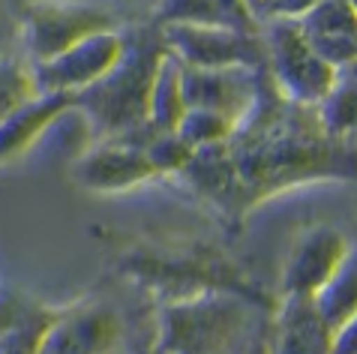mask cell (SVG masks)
Returning <instances> with one entry per match:
<instances>
[{"label":"cell","mask_w":357,"mask_h":354,"mask_svg":"<svg viewBox=\"0 0 357 354\" xmlns=\"http://www.w3.org/2000/svg\"><path fill=\"white\" fill-rule=\"evenodd\" d=\"M234 162L246 210L291 186L315 180L357 183V144L333 135L315 105L289 100L273 75L261 70L259 100L225 141Z\"/></svg>","instance_id":"6da1fadb"},{"label":"cell","mask_w":357,"mask_h":354,"mask_svg":"<svg viewBox=\"0 0 357 354\" xmlns=\"http://www.w3.org/2000/svg\"><path fill=\"white\" fill-rule=\"evenodd\" d=\"M123 54L102 82L75 93V111L84 114L96 141L121 139L147 126L151 91L162 61L168 57L162 27L151 18V24H135L123 31Z\"/></svg>","instance_id":"7a4b0ae2"},{"label":"cell","mask_w":357,"mask_h":354,"mask_svg":"<svg viewBox=\"0 0 357 354\" xmlns=\"http://www.w3.org/2000/svg\"><path fill=\"white\" fill-rule=\"evenodd\" d=\"M121 31L117 18L91 0H27L18 36L27 63H48L87 36Z\"/></svg>","instance_id":"3957f363"},{"label":"cell","mask_w":357,"mask_h":354,"mask_svg":"<svg viewBox=\"0 0 357 354\" xmlns=\"http://www.w3.org/2000/svg\"><path fill=\"white\" fill-rule=\"evenodd\" d=\"M246 309L228 294H198L162 309L156 346L165 354H220L243 330Z\"/></svg>","instance_id":"277c9868"},{"label":"cell","mask_w":357,"mask_h":354,"mask_svg":"<svg viewBox=\"0 0 357 354\" xmlns=\"http://www.w3.org/2000/svg\"><path fill=\"white\" fill-rule=\"evenodd\" d=\"M267 72L276 87L301 105H319L336 82V70L324 63L306 39L301 22L291 18H264Z\"/></svg>","instance_id":"5b68a950"},{"label":"cell","mask_w":357,"mask_h":354,"mask_svg":"<svg viewBox=\"0 0 357 354\" xmlns=\"http://www.w3.org/2000/svg\"><path fill=\"white\" fill-rule=\"evenodd\" d=\"M162 33L168 52L192 70H228V66L264 70L267 66V45L261 33L190 24H168Z\"/></svg>","instance_id":"8992f818"},{"label":"cell","mask_w":357,"mask_h":354,"mask_svg":"<svg viewBox=\"0 0 357 354\" xmlns=\"http://www.w3.org/2000/svg\"><path fill=\"white\" fill-rule=\"evenodd\" d=\"M123 31H105L87 36L61 57L33 66V82L39 93H82L114 70L123 54Z\"/></svg>","instance_id":"52a82bcc"},{"label":"cell","mask_w":357,"mask_h":354,"mask_svg":"<svg viewBox=\"0 0 357 354\" xmlns=\"http://www.w3.org/2000/svg\"><path fill=\"white\" fill-rule=\"evenodd\" d=\"M121 316L105 303L57 309V318L45 330L36 354H121Z\"/></svg>","instance_id":"ba28073f"},{"label":"cell","mask_w":357,"mask_h":354,"mask_svg":"<svg viewBox=\"0 0 357 354\" xmlns=\"http://www.w3.org/2000/svg\"><path fill=\"white\" fill-rule=\"evenodd\" d=\"M73 177L91 192H123L156 177V171L144 147L126 139H102L75 160Z\"/></svg>","instance_id":"9c48e42d"},{"label":"cell","mask_w":357,"mask_h":354,"mask_svg":"<svg viewBox=\"0 0 357 354\" xmlns=\"http://www.w3.org/2000/svg\"><path fill=\"white\" fill-rule=\"evenodd\" d=\"M351 240L333 225H315L294 243V249L282 270V298L301 294V298H319L342 259L349 255Z\"/></svg>","instance_id":"30bf717a"},{"label":"cell","mask_w":357,"mask_h":354,"mask_svg":"<svg viewBox=\"0 0 357 354\" xmlns=\"http://www.w3.org/2000/svg\"><path fill=\"white\" fill-rule=\"evenodd\" d=\"M261 70L228 66V70H192L183 66V93L190 108L220 111L241 123L259 100Z\"/></svg>","instance_id":"8fae6325"},{"label":"cell","mask_w":357,"mask_h":354,"mask_svg":"<svg viewBox=\"0 0 357 354\" xmlns=\"http://www.w3.org/2000/svg\"><path fill=\"white\" fill-rule=\"evenodd\" d=\"M336 328L324 318L315 298L289 294L276 309L271 342V354H333Z\"/></svg>","instance_id":"7c38bea8"},{"label":"cell","mask_w":357,"mask_h":354,"mask_svg":"<svg viewBox=\"0 0 357 354\" xmlns=\"http://www.w3.org/2000/svg\"><path fill=\"white\" fill-rule=\"evenodd\" d=\"M73 108H75L73 93H36L27 102L13 108L0 121V162L22 156L57 121H63V114L73 111Z\"/></svg>","instance_id":"4fadbf2b"},{"label":"cell","mask_w":357,"mask_h":354,"mask_svg":"<svg viewBox=\"0 0 357 354\" xmlns=\"http://www.w3.org/2000/svg\"><path fill=\"white\" fill-rule=\"evenodd\" d=\"M181 177L202 195V199L216 204V208H220L225 216H231V220H241L246 213L241 180H237L234 162H231V156H228L225 144L195 151V156L181 171Z\"/></svg>","instance_id":"5bb4252c"},{"label":"cell","mask_w":357,"mask_h":354,"mask_svg":"<svg viewBox=\"0 0 357 354\" xmlns=\"http://www.w3.org/2000/svg\"><path fill=\"white\" fill-rule=\"evenodd\" d=\"M153 22L160 27L190 24V27H225L241 33H261L264 22L243 0H156Z\"/></svg>","instance_id":"9a60e30c"},{"label":"cell","mask_w":357,"mask_h":354,"mask_svg":"<svg viewBox=\"0 0 357 354\" xmlns=\"http://www.w3.org/2000/svg\"><path fill=\"white\" fill-rule=\"evenodd\" d=\"M186 111H190V105H186V93H183V63L168 52L160 72H156L153 91H151L147 123L156 132H177Z\"/></svg>","instance_id":"2e32d148"},{"label":"cell","mask_w":357,"mask_h":354,"mask_svg":"<svg viewBox=\"0 0 357 354\" xmlns=\"http://www.w3.org/2000/svg\"><path fill=\"white\" fill-rule=\"evenodd\" d=\"M319 309L336 330L345 328L351 318H357V240L349 247V255L336 268L331 282L319 291Z\"/></svg>","instance_id":"e0dca14e"},{"label":"cell","mask_w":357,"mask_h":354,"mask_svg":"<svg viewBox=\"0 0 357 354\" xmlns=\"http://www.w3.org/2000/svg\"><path fill=\"white\" fill-rule=\"evenodd\" d=\"M315 108L333 135H351L357 130V61L336 70L331 93Z\"/></svg>","instance_id":"ac0fdd59"},{"label":"cell","mask_w":357,"mask_h":354,"mask_svg":"<svg viewBox=\"0 0 357 354\" xmlns=\"http://www.w3.org/2000/svg\"><path fill=\"white\" fill-rule=\"evenodd\" d=\"M234 130H237V123L231 117H225L220 111H207V108H190L183 114L181 126H177V135L192 151H204V147L225 144L234 135Z\"/></svg>","instance_id":"d6986e66"},{"label":"cell","mask_w":357,"mask_h":354,"mask_svg":"<svg viewBox=\"0 0 357 354\" xmlns=\"http://www.w3.org/2000/svg\"><path fill=\"white\" fill-rule=\"evenodd\" d=\"M36 93L33 66L27 63V57L15 52L0 54V121Z\"/></svg>","instance_id":"ffe728a7"},{"label":"cell","mask_w":357,"mask_h":354,"mask_svg":"<svg viewBox=\"0 0 357 354\" xmlns=\"http://www.w3.org/2000/svg\"><path fill=\"white\" fill-rule=\"evenodd\" d=\"M306 36H349L357 33V13L351 0H321L301 18Z\"/></svg>","instance_id":"44dd1931"},{"label":"cell","mask_w":357,"mask_h":354,"mask_svg":"<svg viewBox=\"0 0 357 354\" xmlns=\"http://www.w3.org/2000/svg\"><path fill=\"white\" fill-rule=\"evenodd\" d=\"M144 153H147V160H151L156 177L160 174H181L195 156V151L177 132H153V139L147 141Z\"/></svg>","instance_id":"7402d4cb"},{"label":"cell","mask_w":357,"mask_h":354,"mask_svg":"<svg viewBox=\"0 0 357 354\" xmlns=\"http://www.w3.org/2000/svg\"><path fill=\"white\" fill-rule=\"evenodd\" d=\"M36 300L24 298L18 291H0V339L9 337L18 324H22L27 316L33 312Z\"/></svg>","instance_id":"603a6c76"},{"label":"cell","mask_w":357,"mask_h":354,"mask_svg":"<svg viewBox=\"0 0 357 354\" xmlns=\"http://www.w3.org/2000/svg\"><path fill=\"white\" fill-rule=\"evenodd\" d=\"M321 0H271L267 6V18H291V22H301L306 13H312Z\"/></svg>","instance_id":"cb8c5ba5"},{"label":"cell","mask_w":357,"mask_h":354,"mask_svg":"<svg viewBox=\"0 0 357 354\" xmlns=\"http://www.w3.org/2000/svg\"><path fill=\"white\" fill-rule=\"evenodd\" d=\"M333 354H357V318H351L345 328L336 330Z\"/></svg>","instance_id":"d4e9b609"},{"label":"cell","mask_w":357,"mask_h":354,"mask_svg":"<svg viewBox=\"0 0 357 354\" xmlns=\"http://www.w3.org/2000/svg\"><path fill=\"white\" fill-rule=\"evenodd\" d=\"M0 54H9V9H6V0H0Z\"/></svg>","instance_id":"484cf974"},{"label":"cell","mask_w":357,"mask_h":354,"mask_svg":"<svg viewBox=\"0 0 357 354\" xmlns=\"http://www.w3.org/2000/svg\"><path fill=\"white\" fill-rule=\"evenodd\" d=\"M121 354H165L156 342H147V346H135V348H130V351H121Z\"/></svg>","instance_id":"4316f807"},{"label":"cell","mask_w":357,"mask_h":354,"mask_svg":"<svg viewBox=\"0 0 357 354\" xmlns=\"http://www.w3.org/2000/svg\"><path fill=\"white\" fill-rule=\"evenodd\" d=\"M243 3H246V6H250V9H252V13H255V15H259V18H261V22H264V18H267V0H243Z\"/></svg>","instance_id":"83f0119b"},{"label":"cell","mask_w":357,"mask_h":354,"mask_svg":"<svg viewBox=\"0 0 357 354\" xmlns=\"http://www.w3.org/2000/svg\"><path fill=\"white\" fill-rule=\"evenodd\" d=\"M255 354H271L267 351V342H259V346H255Z\"/></svg>","instance_id":"f1b7e54d"},{"label":"cell","mask_w":357,"mask_h":354,"mask_svg":"<svg viewBox=\"0 0 357 354\" xmlns=\"http://www.w3.org/2000/svg\"><path fill=\"white\" fill-rule=\"evenodd\" d=\"M351 139H354V144H357V130H354V132H351Z\"/></svg>","instance_id":"f546056e"},{"label":"cell","mask_w":357,"mask_h":354,"mask_svg":"<svg viewBox=\"0 0 357 354\" xmlns=\"http://www.w3.org/2000/svg\"><path fill=\"white\" fill-rule=\"evenodd\" d=\"M351 6H354V13H357V0H351Z\"/></svg>","instance_id":"4dcf8cb0"},{"label":"cell","mask_w":357,"mask_h":354,"mask_svg":"<svg viewBox=\"0 0 357 354\" xmlns=\"http://www.w3.org/2000/svg\"><path fill=\"white\" fill-rule=\"evenodd\" d=\"M267 6H271V0H267Z\"/></svg>","instance_id":"1f68e13d"}]
</instances>
